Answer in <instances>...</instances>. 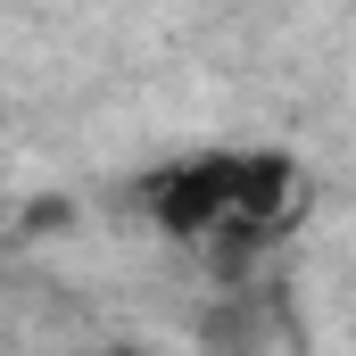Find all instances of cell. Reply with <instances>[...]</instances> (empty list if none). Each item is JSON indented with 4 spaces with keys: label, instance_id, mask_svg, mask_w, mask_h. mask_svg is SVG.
Masks as SVG:
<instances>
[{
    "label": "cell",
    "instance_id": "cell-2",
    "mask_svg": "<svg viewBox=\"0 0 356 356\" xmlns=\"http://www.w3.org/2000/svg\"><path fill=\"white\" fill-rule=\"evenodd\" d=\"M91 356H158V348H141V340H108V348H91Z\"/></svg>",
    "mask_w": 356,
    "mask_h": 356
},
{
    "label": "cell",
    "instance_id": "cell-1",
    "mask_svg": "<svg viewBox=\"0 0 356 356\" xmlns=\"http://www.w3.org/2000/svg\"><path fill=\"white\" fill-rule=\"evenodd\" d=\"M133 216L158 224L175 249H191L207 282H257L282 257V241L307 224L315 207V182L290 149L266 141H207V149H175L158 166L124 182Z\"/></svg>",
    "mask_w": 356,
    "mask_h": 356
}]
</instances>
